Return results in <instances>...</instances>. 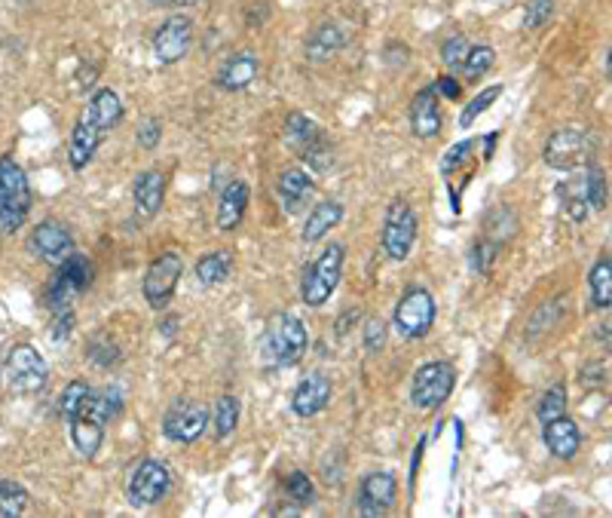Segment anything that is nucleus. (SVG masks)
I'll use <instances>...</instances> for the list:
<instances>
[{
    "mask_svg": "<svg viewBox=\"0 0 612 518\" xmlns=\"http://www.w3.org/2000/svg\"><path fill=\"white\" fill-rule=\"evenodd\" d=\"M31 212V184L13 157H0V230L13 233Z\"/></svg>",
    "mask_w": 612,
    "mask_h": 518,
    "instance_id": "obj_1",
    "label": "nucleus"
},
{
    "mask_svg": "<svg viewBox=\"0 0 612 518\" xmlns=\"http://www.w3.org/2000/svg\"><path fill=\"white\" fill-rule=\"evenodd\" d=\"M435 313H438V304H435L432 292L423 286H411L395 304V316H392L395 332L407 341H420L432 332Z\"/></svg>",
    "mask_w": 612,
    "mask_h": 518,
    "instance_id": "obj_2",
    "label": "nucleus"
},
{
    "mask_svg": "<svg viewBox=\"0 0 612 518\" xmlns=\"http://www.w3.org/2000/svg\"><path fill=\"white\" fill-rule=\"evenodd\" d=\"M343 258H346V249L340 243H331L319 258L316 264L303 273V286H300V298L306 307H322L334 292H337V282L343 276Z\"/></svg>",
    "mask_w": 612,
    "mask_h": 518,
    "instance_id": "obj_3",
    "label": "nucleus"
},
{
    "mask_svg": "<svg viewBox=\"0 0 612 518\" xmlns=\"http://www.w3.org/2000/svg\"><path fill=\"white\" fill-rule=\"evenodd\" d=\"M306 347H310V335H306V325L294 313H276L267 325V356L291 368L303 359Z\"/></svg>",
    "mask_w": 612,
    "mask_h": 518,
    "instance_id": "obj_4",
    "label": "nucleus"
},
{
    "mask_svg": "<svg viewBox=\"0 0 612 518\" xmlns=\"http://www.w3.org/2000/svg\"><path fill=\"white\" fill-rule=\"evenodd\" d=\"M594 151H597V138L585 129H560L548 138V145L542 151L545 163L551 169H560V172H573L585 163L594 160Z\"/></svg>",
    "mask_w": 612,
    "mask_h": 518,
    "instance_id": "obj_5",
    "label": "nucleus"
},
{
    "mask_svg": "<svg viewBox=\"0 0 612 518\" xmlns=\"http://www.w3.org/2000/svg\"><path fill=\"white\" fill-rule=\"evenodd\" d=\"M417 215L411 209L407 200H392L389 209H386V218H383V252L392 258V261H407L414 252V243H417Z\"/></svg>",
    "mask_w": 612,
    "mask_h": 518,
    "instance_id": "obj_6",
    "label": "nucleus"
},
{
    "mask_svg": "<svg viewBox=\"0 0 612 518\" xmlns=\"http://www.w3.org/2000/svg\"><path fill=\"white\" fill-rule=\"evenodd\" d=\"M456 384V368L444 359L438 362H426L417 368L414 381H411V402L420 411H435L438 405L447 402V396L453 393Z\"/></svg>",
    "mask_w": 612,
    "mask_h": 518,
    "instance_id": "obj_7",
    "label": "nucleus"
},
{
    "mask_svg": "<svg viewBox=\"0 0 612 518\" xmlns=\"http://www.w3.org/2000/svg\"><path fill=\"white\" fill-rule=\"evenodd\" d=\"M49 381V365L31 344H16L7 356V384L16 393H40Z\"/></svg>",
    "mask_w": 612,
    "mask_h": 518,
    "instance_id": "obj_8",
    "label": "nucleus"
},
{
    "mask_svg": "<svg viewBox=\"0 0 612 518\" xmlns=\"http://www.w3.org/2000/svg\"><path fill=\"white\" fill-rule=\"evenodd\" d=\"M184 273V261L178 252H163L157 261H153L144 273V282H141V292H144V301L153 307V310H163L175 289H178V279Z\"/></svg>",
    "mask_w": 612,
    "mask_h": 518,
    "instance_id": "obj_9",
    "label": "nucleus"
},
{
    "mask_svg": "<svg viewBox=\"0 0 612 518\" xmlns=\"http://www.w3.org/2000/svg\"><path fill=\"white\" fill-rule=\"evenodd\" d=\"M209 427V408L196 399H175L163 417V433L169 442L190 445Z\"/></svg>",
    "mask_w": 612,
    "mask_h": 518,
    "instance_id": "obj_10",
    "label": "nucleus"
},
{
    "mask_svg": "<svg viewBox=\"0 0 612 518\" xmlns=\"http://www.w3.org/2000/svg\"><path fill=\"white\" fill-rule=\"evenodd\" d=\"M172 488V473L163 460H141L129 479L132 506H157Z\"/></svg>",
    "mask_w": 612,
    "mask_h": 518,
    "instance_id": "obj_11",
    "label": "nucleus"
},
{
    "mask_svg": "<svg viewBox=\"0 0 612 518\" xmlns=\"http://www.w3.org/2000/svg\"><path fill=\"white\" fill-rule=\"evenodd\" d=\"M193 43V22L187 16H169L153 34V56L160 65H178Z\"/></svg>",
    "mask_w": 612,
    "mask_h": 518,
    "instance_id": "obj_12",
    "label": "nucleus"
},
{
    "mask_svg": "<svg viewBox=\"0 0 612 518\" xmlns=\"http://www.w3.org/2000/svg\"><path fill=\"white\" fill-rule=\"evenodd\" d=\"M31 249H34V255H37L40 261L53 264V267H59L65 258H71V255L77 252L74 237L68 233V227L59 224V221H53V218H46V221H40V224L34 227V233H31Z\"/></svg>",
    "mask_w": 612,
    "mask_h": 518,
    "instance_id": "obj_13",
    "label": "nucleus"
},
{
    "mask_svg": "<svg viewBox=\"0 0 612 518\" xmlns=\"http://www.w3.org/2000/svg\"><path fill=\"white\" fill-rule=\"evenodd\" d=\"M395 494H398V482L392 473H368L362 482H359V500H355V509L359 515H386L395 503Z\"/></svg>",
    "mask_w": 612,
    "mask_h": 518,
    "instance_id": "obj_14",
    "label": "nucleus"
},
{
    "mask_svg": "<svg viewBox=\"0 0 612 518\" xmlns=\"http://www.w3.org/2000/svg\"><path fill=\"white\" fill-rule=\"evenodd\" d=\"M331 393H334V387H331L328 374H322V371L306 374V378L297 384L294 396H291V411L297 417H316V414H322L328 408Z\"/></svg>",
    "mask_w": 612,
    "mask_h": 518,
    "instance_id": "obj_15",
    "label": "nucleus"
},
{
    "mask_svg": "<svg viewBox=\"0 0 612 518\" xmlns=\"http://www.w3.org/2000/svg\"><path fill=\"white\" fill-rule=\"evenodd\" d=\"M258 74H261V59L254 56V53H248V50H242V53H233V56L218 68L215 83H218L224 92H242V89H248L254 80H258Z\"/></svg>",
    "mask_w": 612,
    "mask_h": 518,
    "instance_id": "obj_16",
    "label": "nucleus"
},
{
    "mask_svg": "<svg viewBox=\"0 0 612 518\" xmlns=\"http://www.w3.org/2000/svg\"><path fill=\"white\" fill-rule=\"evenodd\" d=\"M542 439H545V448L560 457V460H573L582 448V433H579V423L570 420L567 414H560L554 420L545 423L542 430Z\"/></svg>",
    "mask_w": 612,
    "mask_h": 518,
    "instance_id": "obj_17",
    "label": "nucleus"
},
{
    "mask_svg": "<svg viewBox=\"0 0 612 518\" xmlns=\"http://www.w3.org/2000/svg\"><path fill=\"white\" fill-rule=\"evenodd\" d=\"M276 191H279V200H282V206H285V212L288 215H297V212H303V206L313 200V194H316V181H313V175L306 172V169H285L282 175H279V184H276Z\"/></svg>",
    "mask_w": 612,
    "mask_h": 518,
    "instance_id": "obj_18",
    "label": "nucleus"
},
{
    "mask_svg": "<svg viewBox=\"0 0 612 518\" xmlns=\"http://www.w3.org/2000/svg\"><path fill=\"white\" fill-rule=\"evenodd\" d=\"M407 117H411V129H414L417 138H435L441 132V108H438L435 86H426V89L417 92Z\"/></svg>",
    "mask_w": 612,
    "mask_h": 518,
    "instance_id": "obj_19",
    "label": "nucleus"
},
{
    "mask_svg": "<svg viewBox=\"0 0 612 518\" xmlns=\"http://www.w3.org/2000/svg\"><path fill=\"white\" fill-rule=\"evenodd\" d=\"M132 197H135V209L144 215V218H153L160 209H163V200H166V175L160 169H147L135 178V187H132Z\"/></svg>",
    "mask_w": 612,
    "mask_h": 518,
    "instance_id": "obj_20",
    "label": "nucleus"
},
{
    "mask_svg": "<svg viewBox=\"0 0 612 518\" xmlns=\"http://www.w3.org/2000/svg\"><path fill=\"white\" fill-rule=\"evenodd\" d=\"M83 120H89L98 132H111V129H117L120 126V120H123V102H120V96L114 89H98L95 96L89 99V105H86V114H83Z\"/></svg>",
    "mask_w": 612,
    "mask_h": 518,
    "instance_id": "obj_21",
    "label": "nucleus"
},
{
    "mask_svg": "<svg viewBox=\"0 0 612 518\" xmlns=\"http://www.w3.org/2000/svg\"><path fill=\"white\" fill-rule=\"evenodd\" d=\"M245 209H248V184L242 178H233L221 191V200H218V227L224 233H233L242 224Z\"/></svg>",
    "mask_w": 612,
    "mask_h": 518,
    "instance_id": "obj_22",
    "label": "nucleus"
},
{
    "mask_svg": "<svg viewBox=\"0 0 612 518\" xmlns=\"http://www.w3.org/2000/svg\"><path fill=\"white\" fill-rule=\"evenodd\" d=\"M343 46H346V31L340 25H334V22H325L310 37H306L303 50H306V59L322 65V62H331L343 50Z\"/></svg>",
    "mask_w": 612,
    "mask_h": 518,
    "instance_id": "obj_23",
    "label": "nucleus"
},
{
    "mask_svg": "<svg viewBox=\"0 0 612 518\" xmlns=\"http://www.w3.org/2000/svg\"><path fill=\"white\" fill-rule=\"evenodd\" d=\"M101 141H105V132H98L89 120H77L74 123V132H71V145H68V163H71V169H86L89 163H92V157H95V151H98V145Z\"/></svg>",
    "mask_w": 612,
    "mask_h": 518,
    "instance_id": "obj_24",
    "label": "nucleus"
},
{
    "mask_svg": "<svg viewBox=\"0 0 612 518\" xmlns=\"http://www.w3.org/2000/svg\"><path fill=\"white\" fill-rule=\"evenodd\" d=\"M285 141L288 145L303 157V154H310L313 148H319L322 141H328L325 138V132H322V126L316 123V120H310L306 114H288V120H285Z\"/></svg>",
    "mask_w": 612,
    "mask_h": 518,
    "instance_id": "obj_25",
    "label": "nucleus"
},
{
    "mask_svg": "<svg viewBox=\"0 0 612 518\" xmlns=\"http://www.w3.org/2000/svg\"><path fill=\"white\" fill-rule=\"evenodd\" d=\"M340 221H343V206L337 200H325V203L313 206V212L306 215V224H303L300 237H303L306 246H313V243L325 240Z\"/></svg>",
    "mask_w": 612,
    "mask_h": 518,
    "instance_id": "obj_26",
    "label": "nucleus"
},
{
    "mask_svg": "<svg viewBox=\"0 0 612 518\" xmlns=\"http://www.w3.org/2000/svg\"><path fill=\"white\" fill-rule=\"evenodd\" d=\"M233 270V258L230 252H209L196 261V279L202 286H221V282L230 276Z\"/></svg>",
    "mask_w": 612,
    "mask_h": 518,
    "instance_id": "obj_27",
    "label": "nucleus"
},
{
    "mask_svg": "<svg viewBox=\"0 0 612 518\" xmlns=\"http://www.w3.org/2000/svg\"><path fill=\"white\" fill-rule=\"evenodd\" d=\"M588 286H591V304L597 310H609V304H612V261L609 258H600L591 267Z\"/></svg>",
    "mask_w": 612,
    "mask_h": 518,
    "instance_id": "obj_28",
    "label": "nucleus"
},
{
    "mask_svg": "<svg viewBox=\"0 0 612 518\" xmlns=\"http://www.w3.org/2000/svg\"><path fill=\"white\" fill-rule=\"evenodd\" d=\"M77 295H80V289L74 286V282H68L65 276H53V282H49L46 286V295H43V301H46V307L53 310V313H65V310H71L74 307V301H77Z\"/></svg>",
    "mask_w": 612,
    "mask_h": 518,
    "instance_id": "obj_29",
    "label": "nucleus"
},
{
    "mask_svg": "<svg viewBox=\"0 0 612 518\" xmlns=\"http://www.w3.org/2000/svg\"><path fill=\"white\" fill-rule=\"evenodd\" d=\"M585 197H588V209L603 212L609 203V184H606V169L600 163H588V175H585Z\"/></svg>",
    "mask_w": 612,
    "mask_h": 518,
    "instance_id": "obj_30",
    "label": "nucleus"
},
{
    "mask_svg": "<svg viewBox=\"0 0 612 518\" xmlns=\"http://www.w3.org/2000/svg\"><path fill=\"white\" fill-rule=\"evenodd\" d=\"M493 65H496V50L481 43V46H469V53H466L463 65H459V71H463L466 80H481Z\"/></svg>",
    "mask_w": 612,
    "mask_h": 518,
    "instance_id": "obj_31",
    "label": "nucleus"
},
{
    "mask_svg": "<svg viewBox=\"0 0 612 518\" xmlns=\"http://www.w3.org/2000/svg\"><path fill=\"white\" fill-rule=\"evenodd\" d=\"M31 497L19 482L0 479V518H16L28 509Z\"/></svg>",
    "mask_w": 612,
    "mask_h": 518,
    "instance_id": "obj_32",
    "label": "nucleus"
},
{
    "mask_svg": "<svg viewBox=\"0 0 612 518\" xmlns=\"http://www.w3.org/2000/svg\"><path fill=\"white\" fill-rule=\"evenodd\" d=\"M239 427V399L236 396H221L215 405V436L224 442L236 433Z\"/></svg>",
    "mask_w": 612,
    "mask_h": 518,
    "instance_id": "obj_33",
    "label": "nucleus"
},
{
    "mask_svg": "<svg viewBox=\"0 0 612 518\" xmlns=\"http://www.w3.org/2000/svg\"><path fill=\"white\" fill-rule=\"evenodd\" d=\"M567 387L564 384H551L545 393H542V399H539V405H536V417L542 420V423H548V420H554V417H560V414H567Z\"/></svg>",
    "mask_w": 612,
    "mask_h": 518,
    "instance_id": "obj_34",
    "label": "nucleus"
},
{
    "mask_svg": "<svg viewBox=\"0 0 612 518\" xmlns=\"http://www.w3.org/2000/svg\"><path fill=\"white\" fill-rule=\"evenodd\" d=\"M285 497L297 506V509H303V506H310L313 500H316V488H313V479L306 476V473H291L288 479H285Z\"/></svg>",
    "mask_w": 612,
    "mask_h": 518,
    "instance_id": "obj_35",
    "label": "nucleus"
},
{
    "mask_svg": "<svg viewBox=\"0 0 612 518\" xmlns=\"http://www.w3.org/2000/svg\"><path fill=\"white\" fill-rule=\"evenodd\" d=\"M59 276H65L68 282H74V286L80 289V292H86L89 289V282H92V264L83 258V255H71V258H65L62 264H59V270H56Z\"/></svg>",
    "mask_w": 612,
    "mask_h": 518,
    "instance_id": "obj_36",
    "label": "nucleus"
},
{
    "mask_svg": "<svg viewBox=\"0 0 612 518\" xmlns=\"http://www.w3.org/2000/svg\"><path fill=\"white\" fill-rule=\"evenodd\" d=\"M89 393H92V387L86 384V381H71L65 390H62V396H59V414L65 417V420H71L80 408H83V402L89 399Z\"/></svg>",
    "mask_w": 612,
    "mask_h": 518,
    "instance_id": "obj_37",
    "label": "nucleus"
},
{
    "mask_svg": "<svg viewBox=\"0 0 612 518\" xmlns=\"http://www.w3.org/2000/svg\"><path fill=\"white\" fill-rule=\"evenodd\" d=\"M560 206L567 209V215L573 221H582L588 215V197H585V181L579 184H567V187H560Z\"/></svg>",
    "mask_w": 612,
    "mask_h": 518,
    "instance_id": "obj_38",
    "label": "nucleus"
},
{
    "mask_svg": "<svg viewBox=\"0 0 612 518\" xmlns=\"http://www.w3.org/2000/svg\"><path fill=\"white\" fill-rule=\"evenodd\" d=\"M499 96H502V83H496V86H487V89H481L478 96H475V99L469 102V108L463 111V117H459V126H463V129H469V126H472V123H475V120H478V117H481V114H484V111H487V108H490V105H493V102H496Z\"/></svg>",
    "mask_w": 612,
    "mask_h": 518,
    "instance_id": "obj_39",
    "label": "nucleus"
},
{
    "mask_svg": "<svg viewBox=\"0 0 612 518\" xmlns=\"http://www.w3.org/2000/svg\"><path fill=\"white\" fill-rule=\"evenodd\" d=\"M469 53V40L463 34H450L444 43H441V62L450 68V71H459V65H463Z\"/></svg>",
    "mask_w": 612,
    "mask_h": 518,
    "instance_id": "obj_40",
    "label": "nucleus"
},
{
    "mask_svg": "<svg viewBox=\"0 0 612 518\" xmlns=\"http://www.w3.org/2000/svg\"><path fill=\"white\" fill-rule=\"evenodd\" d=\"M89 362H95L98 368H111V365H117L120 362V347L117 344H111L108 338H95L92 344H89Z\"/></svg>",
    "mask_w": 612,
    "mask_h": 518,
    "instance_id": "obj_41",
    "label": "nucleus"
},
{
    "mask_svg": "<svg viewBox=\"0 0 612 518\" xmlns=\"http://www.w3.org/2000/svg\"><path fill=\"white\" fill-rule=\"evenodd\" d=\"M386 322H383V316H368L365 319V350L368 353H380L383 347H386Z\"/></svg>",
    "mask_w": 612,
    "mask_h": 518,
    "instance_id": "obj_42",
    "label": "nucleus"
},
{
    "mask_svg": "<svg viewBox=\"0 0 612 518\" xmlns=\"http://www.w3.org/2000/svg\"><path fill=\"white\" fill-rule=\"evenodd\" d=\"M554 13V0H530L527 4V13H524V28L527 31H536L542 28Z\"/></svg>",
    "mask_w": 612,
    "mask_h": 518,
    "instance_id": "obj_43",
    "label": "nucleus"
},
{
    "mask_svg": "<svg viewBox=\"0 0 612 518\" xmlns=\"http://www.w3.org/2000/svg\"><path fill=\"white\" fill-rule=\"evenodd\" d=\"M472 151H475V141H472V138H466V141H459V145L447 148V154H444V160H441V172H444V175L456 172L459 166L466 163V157H469Z\"/></svg>",
    "mask_w": 612,
    "mask_h": 518,
    "instance_id": "obj_44",
    "label": "nucleus"
},
{
    "mask_svg": "<svg viewBox=\"0 0 612 518\" xmlns=\"http://www.w3.org/2000/svg\"><path fill=\"white\" fill-rule=\"evenodd\" d=\"M160 138H163V123H160L157 117H147V120L138 126V145H141V148L153 151V148L160 145Z\"/></svg>",
    "mask_w": 612,
    "mask_h": 518,
    "instance_id": "obj_45",
    "label": "nucleus"
},
{
    "mask_svg": "<svg viewBox=\"0 0 612 518\" xmlns=\"http://www.w3.org/2000/svg\"><path fill=\"white\" fill-rule=\"evenodd\" d=\"M496 252H499V243H496V240L478 243V246L472 249V264H475V270H478V273H487V270L493 267V261H496Z\"/></svg>",
    "mask_w": 612,
    "mask_h": 518,
    "instance_id": "obj_46",
    "label": "nucleus"
},
{
    "mask_svg": "<svg viewBox=\"0 0 612 518\" xmlns=\"http://www.w3.org/2000/svg\"><path fill=\"white\" fill-rule=\"evenodd\" d=\"M582 384L585 387H603L606 384V365L603 362H588L582 368Z\"/></svg>",
    "mask_w": 612,
    "mask_h": 518,
    "instance_id": "obj_47",
    "label": "nucleus"
},
{
    "mask_svg": "<svg viewBox=\"0 0 612 518\" xmlns=\"http://www.w3.org/2000/svg\"><path fill=\"white\" fill-rule=\"evenodd\" d=\"M435 92H438V96H444V99H450V102H456L459 92H463V83H459L456 77H438L435 80Z\"/></svg>",
    "mask_w": 612,
    "mask_h": 518,
    "instance_id": "obj_48",
    "label": "nucleus"
},
{
    "mask_svg": "<svg viewBox=\"0 0 612 518\" xmlns=\"http://www.w3.org/2000/svg\"><path fill=\"white\" fill-rule=\"evenodd\" d=\"M74 328V310H65V313H56V325H53V341H65Z\"/></svg>",
    "mask_w": 612,
    "mask_h": 518,
    "instance_id": "obj_49",
    "label": "nucleus"
},
{
    "mask_svg": "<svg viewBox=\"0 0 612 518\" xmlns=\"http://www.w3.org/2000/svg\"><path fill=\"white\" fill-rule=\"evenodd\" d=\"M153 4H160V7H193V4H199V0H153Z\"/></svg>",
    "mask_w": 612,
    "mask_h": 518,
    "instance_id": "obj_50",
    "label": "nucleus"
},
{
    "mask_svg": "<svg viewBox=\"0 0 612 518\" xmlns=\"http://www.w3.org/2000/svg\"><path fill=\"white\" fill-rule=\"evenodd\" d=\"M496 138H499L496 132H490V135H487V157H484V160H490V157H493V145H496Z\"/></svg>",
    "mask_w": 612,
    "mask_h": 518,
    "instance_id": "obj_51",
    "label": "nucleus"
}]
</instances>
